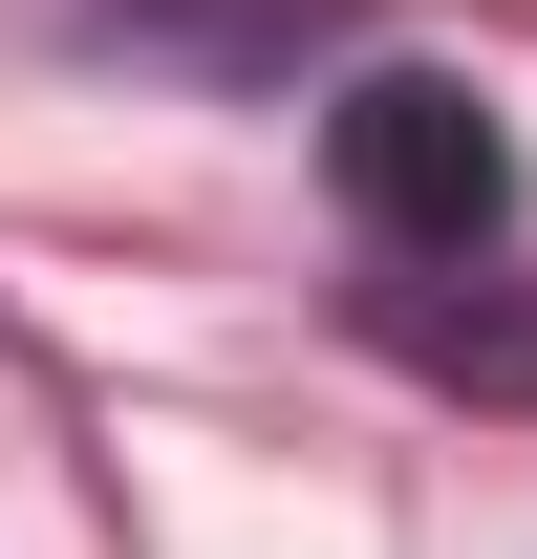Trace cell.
<instances>
[{
	"instance_id": "obj_1",
	"label": "cell",
	"mask_w": 537,
	"mask_h": 559,
	"mask_svg": "<svg viewBox=\"0 0 537 559\" xmlns=\"http://www.w3.org/2000/svg\"><path fill=\"white\" fill-rule=\"evenodd\" d=\"M323 194L387 237V259H494V215H516V130L473 108L452 66H366L323 108Z\"/></svg>"
}]
</instances>
